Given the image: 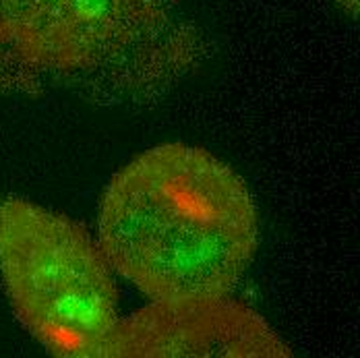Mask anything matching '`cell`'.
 <instances>
[{
  "label": "cell",
  "mask_w": 360,
  "mask_h": 358,
  "mask_svg": "<svg viewBox=\"0 0 360 358\" xmlns=\"http://www.w3.org/2000/svg\"><path fill=\"white\" fill-rule=\"evenodd\" d=\"M259 238L249 186L201 147H151L114 174L98 214L112 271L151 300L226 296Z\"/></svg>",
  "instance_id": "1"
},
{
  "label": "cell",
  "mask_w": 360,
  "mask_h": 358,
  "mask_svg": "<svg viewBox=\"0 0 360 358\" xmlns=\"http://www.w3.org/2000/svg\"><path fill=\"white\" fill-rule=\"evenodd\" d=\"M0 278L17 319L54 357L100 358L120 319L100 245L75 219L0 199Z\"/></svg>",
  "instance_id": "2"
},
{
  "label": "cell",
  "mask_w": 360,
  "mask_h": 358,
  "mask_svg": "<svg viewBox=\"0 0 360 358\" xmlns=\"http://www.w3.org/2000/svg\"><path fill=\"white\" fill-rule=\"evenodd\" d=\"M286 358L288 344L249 305L226 296L151 300L118 319L100 358Z\"/></svg>",
  "instance_id": "3"
},
{
  "label": "cell",
  "mask_w": 360,
  "mask_h": 358,
  "mask_svg": "<svg viewBox=\"0 0 360 358\" xmlns=\"http://www.w3.org/2000/svg\"><path fill=\"white\" fill-rule=\"evenodd\" d=\"M151 0H0V41L48 71H81L122 48Z\"/></svg>",
  "instance_id": "4"
},
{
  "label": "cell",
  "mask_w": 360,
  "mask_h": 358,
  "mask_svg": "<svg viewBox=\"0 0 360 358\" xmlns=\"http://www.w3.org/2000/svg\"><path fill=\"white\" fill-rule=\"evenodd\" d=\"M338 4H340L348 15H352V17L359 15V0H338Z\"/></svg>",
  "instance_id": "5"
}]
</instances>
